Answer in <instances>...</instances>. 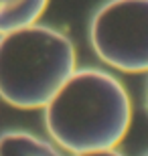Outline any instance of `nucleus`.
Here are the masks:
<instances>
[{
    "instance_id": "f257e3e1",
    "label": "nucleus",
    "mask_w": 148,
    "mask_h": 156,
    "mask_svg": "<svg viewBox=\"0 0 148 156\" xmlns=\"http://www.w3.org/2000/svg\"><path fill=\"white\" fill-rule=\"evenodd\" d=\"M132 122L124 85L99 69H75L45 105L47 132L67 152L114 150Z\"/></svg>"
},
{
    "instance_id": "f03ea898",
    "label": "nucleus",
    "mask_w": 148,
    "mask_h": 156,
    "mask_svg": "<svg viewBox=\"0 0 148 156\" xmlns=\"http://www.w3.org/2000/svg\"><path fill=\"white\" fill-rule=\"evenodd\" d=\"M73 71V43L51 27L31 24L0 37V98L12 108H45Z\"/></svg>"
},
{
    "instance_id": "7ed1b4c3",
    "label": "nucleus",
    "mask_w": 148,
    "mask_h": 156,
    "mask_svg": "<svg viewBox=\"0 0 148 156\" xmlns=\"http://www.w3.org/2000/svg\"><path fill=\"white\" fill-rule=\"evenodd\" d=\"M89 41L110 67L124 73L148 71V0H108L91 18Z\"/></svg>"
},
{
    "instance_id": "20e7f679",
    "label": "nucleus",
    "mask_w": 148,
    "mask_h": 156,
    "mask_svg": "<svg viewBox=\"0 0 148 156\" xmlns=\"http://www.w3.org/2000/svg\"><path fill=\"white\" fill-rule=\"evenodd\" d=\"M49 0H0V37L37 24Z\"/></svg>"
},
{
    "instance_id": "39448f33",
    "label": "nucleus",
    "mask_w": 148,
    "mask_h": 156,
    "mask_svg": "<svg viewBox=\"0 0 148 156\" xmlns=\"http://www.w3.org/2000/svg\"><path fill=\"white\" fill-rule=\"evenodd\" d=\"M0 156H61V152L34 134L12 130L0 136Z\"/></svg>"
},
{
    "instance_id": "423d86ee",
    "label": "nucleus",
    "mask_w": 148,
    "mask_h": 156,
    "mask_svg": "<svg viewBox=\"0 0 148 156\" xmlns=\"http://www.w3.org/2000/svg\"><path fill=\"white\" fill-rule=\"evenodd\" d=\"M77 156H124L122 152L114 150H99V152H85V154H77Z\"/></svg>"
},
{
    "instance_id": "0eeeda50",
    "label": "nucleus",
    "mask_w": 148,
    "mask_h": 156,
    "mask_svg": "<svg viewBox=\"0 0 148 156\" xmlns=\"http://www.w3.org/2000/svg\"><path fill=\"white\" fill-rule=\"evenodd\" d=\"M146 110H148V85H146Z\"/></svg>"
},
{
    "instance_id": "6e6552de",
    "label": "nucleus",
    "mask_w": 148,
    "mask_h": 156,
    "mask_svg": "<svg viewBox=\"0 0 148 156\" xmlns=\"http://www.w3.org/2000/svg\"><path fill=\"white\" fill-rule=\"evenodd\" d=\"M146 156H148V154H146Z\"/></svg>"
}]
</instances>
